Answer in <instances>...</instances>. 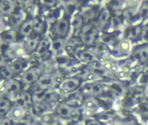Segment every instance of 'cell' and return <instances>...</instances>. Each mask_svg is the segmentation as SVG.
<instances>
[{
	"instance_id": "44dd1931",
	"label": "cell",
	"mask_w": 148,
	"mask_h": 125,
	"mask_svg": "<svg viewBox=\"0 0 148 125\" xmlns=\"http://www.w3.org/2000/svg\"><path fill=\"white\" fill-rule=\"evenodd\" d=\"M11 109V102L7 98H0V115H6Z\"/></svg>"
},
{
	"instance_id": "484cf974",
	"label": "cell",
	"mask_w": 148,
	"mask_h": 125,
	"mask_svg": "<svg viewBox=\"0 0 148 125\" xmlns=\"http://www.w3.org/2000/svg\"><path fill=\"white\" fill-rule=\"evenodd\" d=\"M79 57L85 62H93L95 60V56L92 52H90L88 50L82 51L79 54Z\"/></svg>"
},
{
	"instance_id": "9c48e42d",
	"label": "cell",
	"mask_w": 148,
	"mask_h": 125,
	"mask_svg": "<svg viewBox=\"0 0 148 125\" xmlns=\"http://www.w3.org/2000/svg\"><path fill=\"white\" fill-rule=\"evenodd\" d=\"M34 18L30 16L25 18L24 22L19 26V34L23 37H30L33 31Z\"/></svg>"
},
{
	"instance_id": "1f68e13d",
	"label": "cell",
	"mask_w": 148,
	"mask_h": 125,
	"mask_svg": "<svg viewBox=\"0 0 148 125\" xmlns=\"http://www.w3.org/2000/svg\"><path fill=\"white\" fill-rule=\"evenodd\" d=\"M58 2V0H40V3L43 6L45 7H54Z\"/></svg>"
},
{
	"instance_id": "ba28073f",
	"label": "cell",
	"mask_w": 148,
	"mask_h": 125,
	"mask_svg": "<svg viewBox=\"0 0 148 125\" xmlns=\"http://www.w3.org/2000/svg\"><path fill=\"white\" fill-rule=\"evenodd\" d=\"M29 66H30V60H26L24 58L17 59L13 61L9 65V67L11 68V70L13 71L14 74L27 71L29 69Z\"/></svg>"
},
{
	"instance_id": "ac0fdd59",
	"label": "cell",
	"mask_w": 148,
	"mask_h": 125,
	"mask_svg": "<svg viewBox=\"0 0 148 125\" xmlns=\"http://www.w3.org/2000/svg\"><path fill=\"white\" fill-rule=\"evenodd\" d=\"M51 43V39L50 37H45V38H43L41 41H39V43L38 45V48H37L38 52L44 53L46 50H48L50 48Z\"/></svg>"
},
{
	"instance_id": "6da1fadb",
	"label": "cell",
	"mask_w": 148,
	"mask_h": 125,
	"mask_svg": "<svg viewBox=\"0 0 148 125\" xmlns=\"http://www.w3.org/2000/svg\"><path fill=\"white\" fill-rule=\"evenodd\" d=\"M53 30H54V33L57 36H58V37L64 38L71 31L70 21L65 18H58L57 21H55Z\"/></svg>"
},
{
	"instance_id": "d6a6232c",
	"label": "cell",
	"mask_w": 148,
	"mask_h": 125,
	"mask_svg": "<svg viewBox=\"0 0 148 125\" xmlns=\"http://www.w3.org/2000/svg\"><path fill=\"white\" fill-rule=\"evenodd\" d=\"M5 55L2 53V51H0V67L1 66H4L5 64Z\"/></svg>"
},
{
	"instance_id": "d6986e66",
	"label": "cell",
	"mask_w": 148,
	"mask_h": 125,
	"mask_svg": "<svg viewBox=\"0 0 148 125\" xmlns=\"http://www.w3.org/2000/svg\"><path fill=\"white\" fill-rule=\"evenodd\" d=\"M38 43H39L38 37H30L25 42V49L26 50H30V51L35 50H37Z\"/></svg>"
},
{
	"instance_id": "277c9868",
	"label": "cell",
	"mask_w": 148,
	"mask_h": 125,
	"mask_svg": "<svg viewBox=\"0 0 148 125\" xmlns=\"http://www.w3.org/2000/svg\"><path fill=\"white\" fill-rule=\"evenodd\" d=\"M25 114H26L25 108H23V107L17 104L9 109L6 115H7L9 120H12L13 122H17V121L24 119V117L25 116Z\"/></svg>"
},
{
	"instance_id": "74e56055",
	"label": "cell",
	"mask_w": 148,
	"mask_h": 125,
	"mask_svg": "<svg viewBox=\"0 0 148 125\" xmlns=\"http://www.w3.org/2000/svg\"><path fill=\"white\" fill-rule=\"evenodd\" d=\"M73 125H82V124H80V123H76V124H73Z\"/></svg>"
},
{
	"instance_id": "3957f363",
	"label": "cell",
	"mask_w": 148,
	"mask_h": 125,
	"mask_svg": "<svg viewBox=\"0 0 148 125\" xmlns=\"http://www.w3.org/2000/svg\"><path fill=\"white\" fill-rule=\"evenodd\" d=\"M81 40L86 44H91L94 42L96 37L95 29L92 25H86L81 29L80 33Z\"/></svg>"
},
{
	"instance_id": "d4e9b609",
	"label": "cell",
	"mask_w": 148,
	"mask_h": 125,
	"mask_svg": "<svg viewBox=\"0 0 148 125\" xmlns=\"http://www.w3.org/2000/svg\"><path fill=\"white\" fill-rule=\"evenodd\" d=\"M82 21H83V19L80 16H75L72 18V20L70 22L71 29H72L73 31H77V30L81 29Z\"/></svg>"
},
{
	"instance_id": "4dcf8cb0",
	"label": "cell",
	"mask_w": 148,
	"mask_h": 125,
	"mask_svg": "<svg viewBox=\"0 0 148 125\" xmlns=\"http://www.w3.org/2000/svg\"><path fill=\"white\" fill-rule=\"evenodd\" d=\"M56 97H57V93H56L54 90H52L51 89H50V90H46L43 101H45V102H51V101L55 100Z\"/></svg>"
},
{
	"instance_id": "2e32d148",
	"label": "cell",
	"mask_w": 148,
	"mask_h": 125,
	"mask_svg": "<svg viewBox=\"0 0 148 125\" xmlns=\"http://www.w3.org/2000/svg\"><path fill=\"white\" fill-rule=\"evenodd\" d=\"M16 32L14 31H5L1 35H0V38L4 43H14L16 41Z\"/></svg>"
},
{
	"instance_id": "7c38bea8",
	"label": "cell",
	"mask_w": 148,
	"mask_h": 125,
	"mask_svg": "<svg viewBox=\"0 0 148 125\" xmlns=\"http://www.w3.org/2000/svg\"><path fill=\"white\" fill-rule=\"evenodd\" d=\"M65 44H66V41L64 38L58 37V38L54 39L53 41H51L49 50L51 51H52L53 53H59L64 50Z\"/></svg>"
},
{
	"instance_id": "603a6c76",
	"label": "cell",
	"mask_w": 148,
	"mask_h": 125,
	"mask_svg": "<svg viewBox=\"0 0 148 125\" xmlns=\"http://www.w3.org/2000/svg\"><path fill=\"white\" fill-rule=\"evenodd\" d=\"M108 19H109V12L108 10L105 9L99 14V17L98 18V25L101 28L104 27L106 24L107 23Z\"/></svg>"
},
{
	"instance_id": "e0dca14e",
	"label": "cell",
	"mask_w": 148,
	"mask_h": 125,
	"mask_svg": "<svg viewBox=\"0 0 148 125\" xmlns=\"http://www.w3.org/2000/svg\"><path fill=\"white\" fill-rule=\"evenodd\" d=\"M66 98L70 103H80V102L82 100V96H81L79 91H78V90H74V91L67 93Z\"/></svg>"
},
{
	"instance_id": "8d00e7d4",
	"label": "cell",
	"mask_w": 148,
	"mask_h": 125,
	"mask_svg": "<svg viewBox=\"0 0 148 125\" xmlns=\"http://www.w3.org/2000/svg\"><path fill=\"white\" fill-rule=\"evenodd\" d=\"M63 1H64L65 3H70V2L71 1V0H63Z\"/></svg>"
},
{
	"instance_id": "9a60e30c",
	"label": "cell",
	"mask_w": 148,
	"mask_h": 125,
	"mask_svg": "<svg viewBox=\"0 0 148 125\" xmlns=\"http://www.w3.org/2000/svg\"><path fill=\"white\" fill-rule=\"evenodd\" d=\"M45 19L40 17L38 16L34 18V24H33V31L37 33V34H40L43 32V31L45 30Z\"/></svg>"
},
{
	"instance_id": "f35d334b",
	"label": "cell",
	"mask_w": 148,
	"mask_h": 125,
	"mask_svg": "<svg viewBox=\"0 0 148 125\" xmlns=\"http://www.w3.org/2000/svg\"><path fill=\"white\" fill-rule=\"evenodd\" d=\"M130 1H131V2H135L136 0H130Z\"/></svg>"
},
{
	"instance_id": "8fae6325",
	"label": "cell",
	"mask_w": 148,
	"mask_h": 125,
	"mask_svg": "<svg viewBox=\"0 0 148 125\" xmlns=\"http://www.w3.org/2000/svg\"><path fill=\"white\" fill-rule=\"evenodd\" d=\"M37 84L39 89L42 90H50L53 88L52 86V80H51V74H44L39 77L37 81Z\"/></svg>"
},
{
	"instance_id": "7402d4cb",
	"label": "cell",
	"mask_w": 148,
	"mask_h": 125,
	"mask_svg": "<svg viewBox=\"0 0 148 125\" xmlns=\"http://www.w3.org/2000/svg\"><path fill=\"white\" fill-rule=\"evenodd\" d=\"M26 50L25 49V47H20L18 46L16 48H12L8 51L9 56H11L12 57H21L25 54Z\"/></svg>"
},
{
	"instance_id": "52a82bcc",
	"label": "cell",
	"mask_w": 148,
	"mask_h": 125,
	"mask_svg": "<svg viewBox=\"0 0 148 125\" xmlns=\"http://www.w3.org/2000/svg\"><path fill=\"white\" fill-rule=\"evenodd\" d=\"M25 18V12L22 9H16L15 12L9 16L8 23L12 27H19Z\"/></svg>"
},
{
	"instance_id": "30bf717a",
	"label": "cell",
	"mask_w": 148,
	"mask_h": 125,
	"mask_svg": "<svg viewBox=\"0 0 148 125\" xmlns=\"http://www.w3.org/2000/svg\"><path fill=\"white\" fill-rule=\"evenodd\" d=\"M5 91L9 94H16L20 91L21 90V84L15 79H8L7 82L5 84Z\"/></svg>"
},
{
	"instance_id": "7a4b0ae2",
	"label": "cell",
	"mask_w": 148,
	"mask_h": 125,
	"mask_svg": "<svg viewBox=\"0 0 148 125\" xmlns=\"http://www.w3.org/2000/svg\"><path fill=\"white\" fill-rule=\"evenodd\" d=\"M42 74V71L39 68H29L27 71H25L22 82L25 84H32L38 81L39 77Z\"/></svg>"
},
{
	"instance_id": "8992f818",
	"label": "cell",
	"mask_w": 148,
	"mask_h": 125,
	"mask_svg": "<svg viewBox=\"0 0 148 125\" xmlns=\"http://www.w3.org/2000/svg\"><path fill=\"white\" fill-rule=\"evenodd\" d=\"M17 9L15 0H0V14L10 16Z\"/></svg>"
},
{
	"instance_id": "cb8c5ba5",
	"label": "cell",
	"mask_w": 148,
	"mask_h": 125,
	"mask_svg": "<svg viewBox=\"0 0 148 125\" xmlns=\"http://www.w3.org/2000/svg\"><path fill=\"white\" fill-rule=\"evenodd\" d=\"M14 75L13 71L11 70V68L6 65L1 66L0 67V77L5 78V79H11L12 77V76Z\"/></svg>"
},
{
	"instance_id": "5bb4252c",
	"label": "cell",
	"mask_w": 148,
	"mask_h": 125,
	"mask_svg": "<svg viewBox=\"0 0 148 125\" xmlns=\"http://www.w3.org/2000/svg\"><path fill=\"white\" fill-rule=\"evenodd\" d=\"M32 103V96L28 91H22L19 95V96L17 99V104L25 108L28 105H31Z\"/></svg>"
},
{
	"instance_id": "836d02e7",
	"label": "cell",
	"mask_w": 148,
	"mask_h": 125,
	"mask_svg": "<svg viewBox=\"0 0 148 125\" xmlns=\"http://www.w3.org/2000/svg\"><path fill=\"white\" fill-rule=\"evenodd\" d=\"M14 125H28L29 122L27 120H25V119H22V120H19V121H17V122H14Z\"/></svg>"
},
{
	"instance_id": "5b68a950",
	"label": "cell",
	"mask_w": 148,
	"mask_h": 125,
	"mask_svg": "<svg viewBox=\"0 0 148 125\" xmlns=\"http://www.w3.org/2000/svg\"><path fill=\"white\" fill-rule=\"evenodd\" d=\"M80 84V80L77 77H70L64 80L60 84V89L64 93H69L78 89Z\"/></svg>"
},
{
	"instance_id": "83f0119b",
	"label": "cell",
	"mask_w": 148,
	"mask_h": 125,
	"mask_svg": "<svg viewBox=\"0 0 148 125\" xmlns=\"http://www.w3.org/2000/svg\"><path fill=\"white\" fill-rule=\"evenodd\" d=\"M98 103L96 102V100L92 97H89V98H86L83 103H82V106L84 109H94L96 107H97Z\"/></svg>"
},
{
	"instance_id": "f546056e",
	"label": "cell",
	"mask_w": 148,
	"mask_h": 125,
	"mask_svg": "<svg viewBox=\"0 0 148 125\" xmlns=\"http://www.w3.org/2000/svg\"><path fill=\"white\" fill-rule=\"evenodd\" d=\"M86 90H87L88 92L92 94H99L102 91V86L99 84H90L86 88Z\"/></svg>"
},
{
	"instance_id": "4fadbf2b",
	"label": "cell",
	"mask_w": 148,
	"mask_h": 125,
	"mask_svg": "<svg viewBox=\"0 0 148 125\" xmlns=\"http://www.w3.org/2000/svg\"><path fill=\"white\" fill-rule=\"evenodd\" d=\"M56 112L57 114L63 117V118H67L70 117L72 113H73V108L70 105H68V103H60L57 108H56Z\"/></svg>"
},
{
	"instance_id": "ffe728a7",
	"label": "cell",
	"mask_w": 148,
	"mask_h": 125,
	"mask_svg": "<svg viewBox=\"0 0 148 125\" xmlns=\"http://www.w3.org/2000/svg\"><path fill=\"white\" fill-rule=\"evenodd\" d=\"M31 110H32V113L33 115H43V114H45L47 111L45 105V104H42L40 103H35V104H33L32 106Z\"/></svg>"
},
{
	"instance_id": "4316f807",
	"label": "cell",
	"mask_w": 148,
	"mask_h": 125,
	"mask_svg": "<svg viewBox=\"0 0 148 125\" xmlns=\"http://www.w3.org/2000/svg\"><path fill=\"white\" fill-rule=\"evenodd\" d=\"M46 90H42V89H39L38 90H36V92H34V94L32 96V102H34V103L43 102Z\"/></svg>"
},
{
	"instance_id": "e575fe53",
	"label": "cell",
	"mask_w": 148,
	"mask_h": 125,
	"mask_svg": "<svg viewBox=\"0 0 148 125\" xmlns=\"http://www.w3.org/2000/svg\"><path fill=\"white\" fill-rule=\"evenodd\" d=\"M86 125H101V123L97 120H91L86 123Z\"/></svg>"
},
{
	"instance_id": "d590c367",
	"label": "cell",
	"mask_w": 148,
	"mask_h": 125,
	"mask_svg": "<svg viewBox=\"0 0 148 125\" xmlns=\"http://www.w3.org/2000/svg\"><path fill=\"white\" fill-rule=\"evenodd\" d=\"M121 48H122L123 50H127V49H128V43L123 42V43H121Z\"/></svg>"
},
{
	"instance_id": "f1b7e54d",
	"label": "cell",
	"mask_w": 148,
	"mask_h": 125,
	"mask_svg": "<svg viewBox=\"0 0 148 125\" xmlns=\"http://www.w3.org/2000/svg\"><path fill=\"white\" fill-rule=\"evenodd\" d=\"M51 80H52V86L53 87H55L57 85H60L61 83L63 82V75L60 72L56 71V72L51 74Z\"/></svg>"
}]
</instances>
